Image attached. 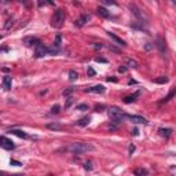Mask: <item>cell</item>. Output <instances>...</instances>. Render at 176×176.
Wrapping results in <instances>:
<instances>
[{"instance_id":"1","label":"cell","mask_w":176,"mask_h":176,"mask_svg":"<svg viewBox=\"0 0 176 176\" xmlns=\"http://www.w3.org/2000/svg\"><path fill=\"white\" fill-rule=\"evenodd\" d=\"M66 150L70 151V153H73V154H84V153H88V151H94L95 147H94L92 144H90V143L74 142V143L69 144V146L66 147Z\"/></svg>"},{"instance_id":"2","label":"cell","mask_w":176,"mask_h":176,"mask_svg":"<svg viewBox=\"0 0 176 176\" xmlns=\"http://www.w3.org/2000/svg\"><path fill=\"white\" fill-rule=\"evenodd\" d=\"M65 18H66L65 11H63L62 8H56L55 12H54V15H52V18H51V25L56 29L62 28L63 22H65Z\"/></svg>"},{"instance_id":"3","label":"cell","mask_w":176,"mask_h":176,"mask_svg":"<svg viewBox=\"0 0 176 176\" xmlns=\"http://www.w3.org/2000/svg\"><path fill=\"white\" fill-rule=\"evenodd\" d=\"M107 113H109V117L113 120L111 121L113 124H120L121 121H123V118L127 117V114L123 113V110H121L120 107H116V106L110 107V109L107 110Z\"/></svg>"},{"instance_id":"4","label":"cell","mask_w":176,"mask_h":176,"mask_svg":"<svg viewBox=\"0 0 176 176\" xmlns=\"http://www.w3.org/2000/svg\"><path fill=\"white\" fill-rule=\"evenodd\" d=\"M128 8H129L131 11H132V14L136 17V19L139 21V23H142V25H143V23H147V17L143 14V11H142V10L138 7V6L129 4V6H128Z\"/></svg>"},{"instance_id":"5","label":"cell","mask_w":176,"mask_h":176,"mask_svg":"<svg viewBox=\"0 0 176 176\" xmlns=\"http://www.w3.org/2000/svg\"><path fill=\"white\" fill-rule=\"evenodd\" d=\"M0 146L4 149V150H14V149H15L14 142H12L11 139H8V138H6L4 135L0 138Z\"/></svg>"},{"instance_id":"6","label":"cell","mask_w":176,"mask_h":176,"mask_svg":"<svg viewBox=\"0 0 176 176\" xmlns=\"http://www.w3.org/2000/svg\"><path fill=\"white\" fill-rule=\"evenodd\" d=\"M47 54H48V48H47L43 43L37 44L36 50H35V56H36V58H41V56L47 55Z\"/></svg>"},{"instance_id":"7","label":"cell","mask_w":176,"mask_h":176,"mask_svg":"<svg viewBox=\"0 0 176 176\" xmlns=\"http://www.w3.org/2000/svg\"><path fill=\"white\" fill-rule=\"evenodd\" d=\"M105 91H106V88H105L103 85H100V84H98V85H94L91 88H87L85 92L87 94H103Z\"/></svg>"},{"instance_id":"8","label":"cell","mask_w":176,"mask_h":176,"mask_svg":"<svg viewBox=\"0 0 176 176\" xmlns=\"http://www.w3.org/2000/svg\"><path fill=\"white\" fill-rule=\"evenodd\" d=\"M127 117L129 118L132 123L135 124H147V120L142 116H135V114H127Z\"/></svg>"},{"instance_id":"9","label":"cell","mask_w":176,"mask_h":176,"mask_svg":"<svg viewBox=\"0 0 176 176\" xmlns=\"http://www.w3.org/2000/svg\"><path fill=\"white\" fill-rule=\"evenodd\" d=\"M41 41H40L37 37H33V36H28V37H25L23 39V44L25 46H28V47H32V46H37V44H40Z\"/></svg>"},{"instance_id":"10","label":"cell","mask_w":176,"mask_h":176,"mask_svg":"<svg viewBox=\"0 0 176 176\" xmlns=\"http://www.w3.org/2000/svg\"><path fill=\"white\" fill-rule=\"evenodd\" d=\"M11 84H12V77L11 76H4L3 77L2 85H3V90L4 91H8L10 88H11Z\"/></svg>"},{"instance_id":"11","label":"cell","mask_w":176,"mask_h":176,"mask_svg":"<svg viewBox=\"0 0 176 176\" xmlns=\"http://www.w3.org/2000/svg\"><path fill=\"white\" fill-rule=\"evenodd\" d=\"M107 36H109V37H110L111 40H114V41H116V43L118 44V46H123V47H125V46H127V43H125L124 40L121 39V37H118V36H116V35H114L113 32H107Z\"/></svg>"},{"instance_id":"12","label":"cell","mask_w":176,"mask_h":176,"mask_svg":"<svg viewBox=\"0 0 176 176\" xmlns=\"http://www.w3.org/2000/svg\"><path fill=\"white\" fill-rule=\"evenodd\" d=\"M155 46L158 47V51H160L161 55H164L165 54V40L162 37H157V44Z\"/></svg>"},{"instance_id":"13","label":"cell","mask_w":176,"mask_h":176,"mask_svg":"<svg viewBox=\"0 0 176 176\" xmlns=\"http://www.w3.org/2000/svg\"><path fill=\"white\" fill-rule=\"evenodd\" d=\"M139 96H140V91H136V92L132 94V95L125 96L124 98V103H132V102H135V100H136V98H139Z\"/></svg>"},{"instance_id":"14","label":"cell","mask_w":176,"mask_h":176,"mask_svg":"<svg viewBox=\"0 0 176 176\" xmlns=\"http://www.w3.org/2000/svg\"><path fill=\"white\" fill-rule=\"evenodd\" d=\"M10 134H12V135H15V136H18V138H21V139H28V134H25L23 131L21 129H10Z\"/></svg>"},{"instance_id":"15","label":"cell","mask_w":176,"mask_h":176,"mask_svg":"<svg viewBox=\"0 0 176 176\" xmlns=\"http://www.w3.org/2000/svg\"><path fill=\"white\" fill-rule=\"evenodd\" d=\"M175 95H176V87H173V88H172V90H171V92H169L168 95L164 98V99H161L158 103H167V102H169V100H171V99H172V98H173Z\"/></svg>"},{"instance_id":"16","label":"cell","mask_w":176,"mask_h":176,"mask_svg":"<svg viewBox=\"0 0 176 176\" xmlns=\"http://www.w3.org/2000/svg\"><path fill=\"white\" fill-rule=\"evenodd\" d=\"M88 19H90V15H88V14H83L79 19H76V22H74V23H76V26H83L85 22H88Z\"/></svg>"},{"instance_id":"17","label":"cell","mask_w":176,"mask_h":176,"mask_svg":"<svg viewBox=\"0 0 176 176\" xmlns=\"http://www.w3.org/2000/svg\"><path fill=\"white\" fill-rule=\"evenodd\" d=\"M96 12L100 17H103V18H110V11H107V10L105 7H102V6H99V7L96 8Z\"/></svg>"},{"instance_id":"18","label":"cell","mask_w":176,"mask_h":176,"mask_svg":"<svg viewBox=\"0 0 176 176\" xmlns=\"http://www.w3.org/2000/svg\"><path fill=\"white\" fill-rule=\"evenodd\" d=\"M59 52H61L59 46L52 44V47H48V54H50V55H56V54H59Z\"/></svg>"},{"instance_id":"19","label":"cell","mask_w":176,"mask_h":176,"mask_svg":"<svg viewBox=\"0 0 176 176\" xmlns=\"http://www.w3.org/2000/svg\"><path fill=\"white\" fill-rule=\"evenodd\" d=\"M90 121H91V117H83L81 120L77 121L76 125H79V127H85V125L90 124Z\"/></svg>"},{"instance_id":"20","label":"cell","mask_w":176,"mask_h":176,"mask_svg":"<svg viewBox=\"0 0 176 176\" xmlns=\"http://www.w3.org/2000/svg\"><path fill=\"white\" fill-rule=\"evenodd\" d=\"M155 84H167L168 81H169V79L167 76H160V77H157V79H154L153 80Z\"/></svg>"},{"instance_id":"21","label":"cell","mask_w":176,"mask_h":176,"mask_svg":"<svg viewBox=\"0 0 176 176\" xmlns=\"http://www.w3.org/2000/svg\"><path fill=\"white\" fill-rule=\"evenodd\" d=\"M47 128H48V129H54V131H61L63 127L58 123H54V124H47Z\"/></svg>"},{"instance_id":"22","label":"cell","mask_w":176,"mask_h":176,"mask_svg":"<svg viewBox=\"0 0 176 176\" xmlns=\"http://www.w3.org/2000/svg\"><path fill=\"white\" fill-rule=\"evenodd\" d=\"M160 134H161L164 138H169V136L172 135V129H169V128H161V129H160Z\"/></svg>"},{"instance_id":"23","label":"cell","mask_w":176,"mask_h":176,"mask_svg":"<svg viewBox=\"0 0 176 176\" xmlns=\"http://www.w3.org/2000/svg\"><path fill=\"white\" fill-rule=\"evenodd\" d=\"M134 175L135 176H146L147 171H146V169H143V168H138V169H135V171H134Z\"/></svg>"},{"instance_id":"24","label":"cell","mask_w":176,"mask_h":176,"mask_svg":"<svg viewBox=\"0 0 176 176\" xmlns=\"http://www.w3.org/2000/svg\"><path fill=\"white\" fill-rule=\"evenodd\" d=\"M131 26H132V28H134V29H139V30H143V32L149 33V32H147V29L144 28V26L142 25V23H131Z\"/></svg>"},{"instance_id":"25","label":"cell","mask_w":176,"mask_h":176,"mask_svg":"<svg viewBox=\"0 0 176 176\" xmlns=\"http://www.w3.org/2000/svg\"><path fill=\"white\" fill-rule=\"evenodd\" d=\"M127 66L136 69V67H138V62H136V61H134V59H127Z\"/></svg>"},{"instance_id":"26","label":"cell","mask_w":176,"mask_h":176,"mask_svg":"<svg viewBox=\"0 0 176 176\" xmlns=\"http://www.w3.org/2000/svg\"><path fill=\"white\" fill-rule=\"evenodd\" d=\"M77 77H79V74H77L76 70H70V72H69V79H70V81L77 80Z\"/></svg>"},{"instance_id":"27","label":"cell","mask_w":176,"mask_h":176,"mask_svg":"<svg viewBox=\"0 0 176 176\" xmlns=\"http://www.w3.org/2000/svg\"><path fill=\"white\" fill-rule=\"evenodd\" d=\"M74 92V88H67V90L63 91V96H66V98H70V95Z\"/></svg>"},{"instance_id":"28","label":"cell","mask_w":176,"mask_h":176,"mask_svg":"<svg viewBox=\"0 0 176 176\" xmlns=\"http://www.w3.org/2000/svg\"><path fill=\"white\" fill-rule=\"evenodd\" d=\"M73 102H74V99H73L72 96H70V98H66V102H65V107H66V109H69V107H70V106H72V105H73Z\"/></svg>"},{"instance_id":"29","label":"cell","mask_w":176,"mask_h":176,"mask_svg":"<svg viewBox=\"0 0 176 176\" xmlns=\"http://www.w3.org/2000/svg\"><path fill=\"white\" fill-rule=\"evenodd\" d=\"M76 109H77V110H81V111H85V110H88V105H85V103L77 105V106H76Z\"/></svg>"},{"instance_id":"30","label":"cell","mask_w":176,"mask_h":176,"mask_svg":"<svg viewBox=\"0 0 176 176\" xmlns=\"http://www.w3.org/2000/svg\"><path fill=\"white\" fill-rule=\"evenodd\" d=\"M59 110H61V106L59 105H55V106H52V109H51V114H58Z\"/></svg>"},{"instance_id":"31","label":"cell","mask_w":176,"mask_h":176,"mask_svg":"<svg viewBox=\"0 0 176 176\" xmlns=\"http://www.w3.org/2000/svg\"><path fill=\"white\" fill-rule=\"evenodd\" d=\"M12 25H14V19L11 18V19H8V21H7V23H6V25H4V29H10Z\"/></svg>"},{"instance_id":"32","label":"cell","mask_w":176,"mask_h":176,"mask_svg":"<svg viewBox=\"0 0 176 176\" xmlns=\"http://www.w3.org/2000/svg\"><path fill=\"white\" fill-rule=\"evenodd\" d=\"M10 164L14 165V167H22V162H19L17 160H12V158H11V161H10Z\"/></svg>"},{"instance_id":"33","label":"cell","mask_w":176,"mask_h":176,"mask_svg":"<svg viewBox=\"0 0 176 176\" xmlns=\"http://www.w3.org/2000/svg\"><path fill=\"white\" fill-rule=\"evenodd\" d=\"M127 70H128V66L127 65H123V66L118 67V72H120V73H127Z\"/></svg>"},{"instance_id":"34","label":"cell","mask_w":176,"mask_h":176,"mask_svg":"<svg viewBox=\"0 0 176 176\" xmlns=\"http://www.w3.org/2000/svg\"><path fill=\"white\" fill-rule=\"evenodd\" d=\"M84 169H85V171H91V169H92V165H91L90 161H87L85 164H84Z\"/></svg>"},{"instance_id":"35","label":"cell","mask_w":176,"mask_h":176,"mask_svg":"<svg viewBox=\"0 0 176 176\" xmlns=\"http://www.w3.org/2000/svg\"><path fill=\"white\" fill-rule=\"evenodd\" d=\"M154 48V44H151V43H147L146 46H144V50L146 51H150V50H153Z\"/></svg>"},{"instance_id":"36","label":"cell","mask_w":176,"mask_h":176,"mask_svg":"<svg viewBox=\"0 0 176 176\" xmlns=\"http://www.w3.org/2000/svg\"><path fill=\"white\" fill-rule=\"evenodd\" d=\"M87 73H88V76L90 77H92V76H95V70L92 69V67H88V70H87Z\"/></svg>"},{"instance_id":"37","label":"cell","mask_w":176,"mask_h":176,"mask_svg":"<svg viewBox=\"0 0 176 176\" xmlns=\"http://www.w3.org/2000/svg\"><path fill=\"white\" fill-rule=\"evenodd\" d=\"M95 61H96V62H100V63H106L107 62L105 58H95Z\"/></svg>"},{"instance_id":"38","label":"cell","mask_w":176,"mask_h":176,"mask_svg":"<svg viewBox=\"0 0 176 176\" xmlns=\"http://www.w3.org/2000/svg\"><path fill=\"white\" fill-rule=\"evenodd\" d=\"M105 109V106H103V105H100V106H96L95 107V111H102Z\"/></svg>"},{"instance_id":"39","label":"cell","mask_w":176,"mask_h":176,"mask_svg":"<svg viewBox=\"0 0 176 176\" xmlns=\"http://www.w3.org/2000/svg\"><path fill=\"white\" fill-rule=\"evenodd\" d=\"M132 135H134V136H138V135H139V131H138L136 128H134V129H132Z\"/></svg>"},{"instance_id":"40","label":"cell","mask_w":176,"mask_h":176,"mask_svg":"<svg viewBox=\"0 0 176 176\" xmlns=\"http://www.w3.org/2000/svg\"><path fill=\"white\" fill-rule=\"evenodd\" d=\"M105 4H111V6H114V4H116V2H110V0H105Z\"/></svg>"},{"instance_id":"41","label":"cell","mask_w":176,"mask_h":176,"mask_svg":"<svg viewBox=\"0 0 176 176\" xmlns=\"http://www.w3.org/2000/svg\"><path fill=\"white\" fill-rule=\"evenodd\" d=\"M134 151H135V146H134V144H131V146H129V154H132Z\"/></svg>"},{"instance_id":"42","label":"cell","mask_w":176,"mask_h":176,"mask_svg":"<svg viewBox=\"0 0 176 176\" xmlns=\"http://www.w3.org/2000/svg\"><path fill=\"white\" fill-rule=\"evenodd\" d=\"M107 81H113V83H117V79H116V77H109V79H107Z\"/></svg>"},{"instance_id":"43","label":"cell","mask_w":176,"mask_h":176,"mask_svg":"<svg viewBox=\"0 0 176 176\" xmlns=\"http://www.w3.org/2000/svg\"><path fill=\"white\" fill-rule=\"evenodd\" d=\"M128 84H129V85H132V84H136V80H129V81H128Z\"/></svg>"},{"instance_id":"44","label":"cell","mask_w":176,"mask_h":176,"mask_svg":"<svg viewBox=\"0 0 176 176\" xmlns=\"http://www.w3.org/2000/svg\"><path fill=\"white\" fill-rule=\"evenodd\" d=\"M94 47H95V48H96V50H98V48H99V50H100V48H102V44H95V46H94Z\"/></svg>"},{"instance_id":"45","label":"cell","mask_w":176,"mask_h":176,"mask_svg":"<svg viewBox=\"0 0 176 176\" xmlns=\"http://www.w3.org/2000/svg\"><path fill=\"white\" fill-rule=\"evenodd\" d=\"M48 176H52V175H48Z\"/></svg>"}]
</instances>
